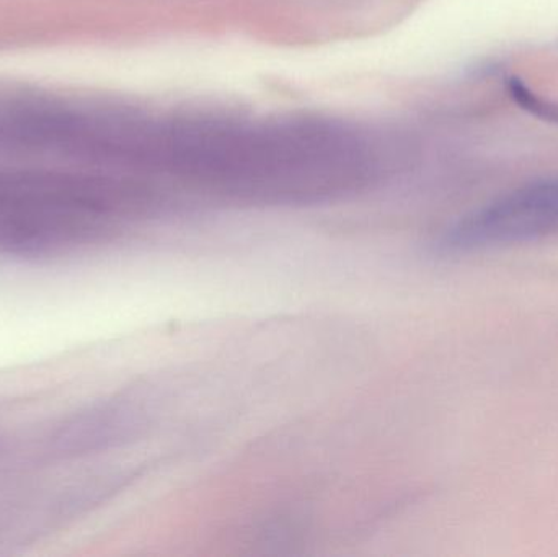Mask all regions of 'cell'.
I'll list each match as a JSON object with an SVG mask.
<instances>
[{
    "mask_svg": "<svg viewBox=\"0 0 558 557\" xmlns=\"http://www.w3.org/2000/svg\"><path fill=\"white\" fill-rule=\"evenodd\" d=\"M558 228V177L523 186L459 222L446 247L458 251L526 241Z\"/></svg>",
    "mask_w": 558,
    "mask_h": 557,
    "instance_id": "cell-1",
    "label": "cell"
},
{
    "mask_svg": "<svg viewBox=\"0 0 558 557\" xmlns=\"http://www.w3.org/2000/svg\"><path fill=\"white\" fill-rule=\"evenodd\" d=\"M510 92L514 101L520 107H523L524 110L536 114V117L544 118V120L558 123V101L541 97V95L531 90L524 82L518 81V78H511Z\"/></svg>",
    "mask_w": 558,
    "mask_h": 557,
    "instance_id": "cell-2",
    "label": "cell"
}]
</instances>
